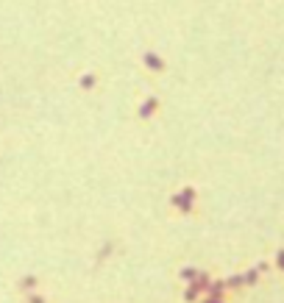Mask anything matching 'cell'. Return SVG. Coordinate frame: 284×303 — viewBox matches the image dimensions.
Instances as JSON below:
<instances>
[{"instance_id":"obj_1","label":"cell","mask_w":284,"mask_h":303,"mask_svg":"<svg viewBox=\"0 0 284 303\" xmlns=\"http://www.w3.org/2000/svg\"><path fill=\"white\" fill-rule=\"evenodd\" d=\"M279 264H281V267H284V251H281V253H279Z\"/></svg>"},{"instance_id":"obj_2","label":"cell","mask_w":284,"mask_h":303,"mask_svg":"<svg viewBox=\"0 0 284 303\" xmlns=\"http://www.w3.org/2000/svg\"><path fill=\"white\" fill-rule=\"evenodd\" d=\"M206 303H220V300H217V298H215V300H206Z\"/></svg>"}]
</instances>
